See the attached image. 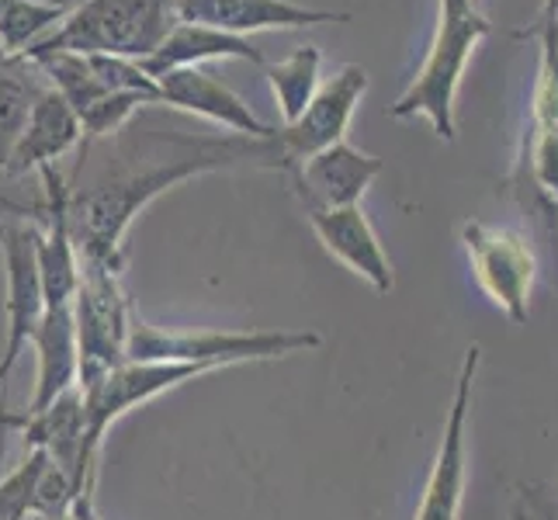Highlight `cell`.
<instances>
[{"mask_svg":"<svg viewBox=\"0 0 558 520\" xmlns=\"http://www.w3.org/2000/svg\"><path fill=\"white\" fill-rule=\"evenodd\" d=\"M323 343L319 334L310 330H257V334H174L149 326L132 313L129 323V361H174L198 364L205 372L229 368L243 361H275L288 354L316 351Z\"/></svg>","mask_w":558,"mask_h":520,"instance_id":"277c9868","label":"cell"},{"mask_svg":"<svg viewBox=\"0 0 558 520\" xmlns=\"http://www.w3.org/2000/svg\"><path fill=\"white\" fill-rule=\"evenodd\" d=\"M461 243L486 299L513 326H524L531 319V292L537 278V257L527 237L510 226L472 219L461 226Z\"/></svg>","mask_w":558,"mask_h":520,"instance_id":"8992f818","label":"cell"},{"mask_svg":"<svg viewBox=\"0 0 558 520\" xmlns=\"http://www.w3.org/2000/svg\"><path fill=\"white\" fill-rule=\"evenodd\" d=\"M216 60H243V63L264 66V52L257 46H250V38L178 22L163 43L153 49L146 60H140V66L157 81V76H163L170 70L202 66V63H216Z\"/></svg>","mask_w":558,"mask_h":520,"instance_id":"e0dca14e","label":"cell"},{"mask_svg":"<svg viewBox=\"0 0 558 520\" xmlns=\"http://www.w3.org/2000/svg\"><path fill=\"white\" fill-rule=\"evenodd\" d=\"M81 140H84L81 119H76L73 108L60 98V90H52L46 84V90L38 94L32 105L28 125L22 132V140H17L4 173L22 178L28 170H43L60 157H66Z\"/></svg>","mask_w":558,"mask_h":520,"instance_id":"2e32d148","label":"cell"},{"mask_svg":"<svg viewBox=\"0 0 558 520\" xmlns=\"http://www.w3.org/2000/svg\"><path fill=\"white\" fill-rule=\"evenodd\" d=\"M0 60H8V52H4V46H0Z\"/></svg>","mask_w":558,"mask_h":520,"instance_id":"484cf974","label":"cell"},{"mask_svg":"<svg viewBox=\"0 0 558 520\" xmlns=\"http://www.w3.org/2000/svg\"><path fill=\"white\" fill-rule=\"evenodd\" d=\"M63 22V14L38 8L32 0H0V46L8 56H22Z\"/></svg>","mask_w":558,"mask_h":520,"instance_id":"ffe728a7","label":"cell"},{"mask_svg":"<svg viewBox=\"0 0 558 520\" xmlns=\"http://www.w3.org/2000/svg\"><path fill=\"white\" fill-rule=\"evenodd\" d=\"M157 90H160V105L198 114V119H208L229 129L233 136H250V140L278 136L275 125L257 119V111L250 108L240 94H233L202 66H184V70H170L157 76Z\"/></svg>","mask_w":558,"mask_h":520,"instance_id":"7c38bea8","label":"cell"},{"mask_svg":"<svg viewBox=\"0 0 558 520\" xmlns=\"http://www.w3.org/2000/svg\"><path fill=\"white\" fill-rule=\"evenodd\" d=\"M32 4H38V8H49V11H56V14H73L76 8H84L87 0H32Z\"/></svg>","mask_w":558,"mask_h":520,"instance_id":"cb8c5ba5","label":"cell"},{"mask_svg":"<svg viewBox=\"0 0 558 520\" xmlns=\"http://www.w3.org/2000/svg\"><path fill=\"white\" fill-rule=\"evenodd\" d=\"M28 347L38 358L35 372V396L28 402V413L46 410L49 402L60 399L66 389L76 385L81 358H76V319L73 305H46L35 334L28 337Z\"/></svg>","mask_w":558,"mask_h":520,"instance_id":"9a60e30c","label":"cell"},{"mask_svg":"<svg viewBox=\"0 0 558 520\" xmlns=\"http://www.w3.org/2000/svg\"><path fill=\"white\" fill-rule=\"evenodd\" d=\"M527 38H537V35H558V0H545L542 4V14H537V22L524 32Z\"/></svg>","mask_w":558,"mask_h":520,"instance_id":"603a6c76","label":"cell"},{"mask_svg":"<svg viewBox=\"0 0 558 520\" xmlns=\"http://www.w3.org/2000/svg\"><path fill=\"white\" fill-rule=\"evenodd\" d=\"M178 22L205 25L229 35H254V32H288V28H310L323 22H348L343 11H319L302 8L292 0H174Z\"/></svg>","mask_w":558,"mask_h":520,"instance_id":"8fae6325","label":"cell"},{"mask_svg":"<svg viewBox=\"0 0 558 520\" xmlns=\"http://www.w3.org/2000/svg\"><path fill=\"white\" fill-rule=\"evenodd\" d=\"M368 90V70L348 63L340 66L333 76L319 81V90L313 94V101L305 105V111L299 114L295 122H288L278 129V170L284 173L288 167L302 164L305 157L340 143L348 136V125L354 119V111Z\"/></svg>","mask_w":558,"mask_h":520,"instance_id":"9c48e42d","label":"cell"},{"mask_svg":"<svg viewBox=\"0 0 558 520\" xmlns=\"http://www.w3.org/2000/svg\"><path fill=\"white\" fill-rule=\"evenodd\" d=\"M305 216H310V226L319 237L326 254L337 257L343 267H351L357 278H364L375 288V292H381V295L392 292L396 288L392 261H389V254H385V246L378 243L375 229H372L361 205L305 208Z\"/></svg>","mask_w":558,"mask_h":520,"instance_id":"5bb4252c","label":"cell"},{"mask_svg":"<svg viewBox=\"0 0 558 520\" xmlns=\"http://www.w3.org/2000/svg\"><path fill=\"white\" fill-rule=\"evenodd\" d=\"M14 361H17V354H11V351H4V358H0V402H4V385H8Z\"/></svg>","mask_w":558,"mask_h":520,"instance_id":"d4e9b609","label":"cell"},{"mask_svg":"<svg viewBox=\"0 0 558 520\" xmlns=\"http://www.w3.org/2000/svg\"><path fill=\"white\" fill-rule=\"evenodd\" d=\"M517 520H558V493H551L542 483H531L517 489V504H513Z\"/></svg>","mask_w":558,"mask_h":520,"instance_id":"44dd1931","label":"cell"},{"mask_svg":"<svg viewBox=\"0 0 558 520\" xmlns=\"http://www.w3.org/2000/svg\"><path fill=\"white\" fill-rule=\"evenodd\" d=\"M240 164L278 167V140L233 136H167L149 143L136 160H119L87 188H70V237L84 264L122 267V240L140 211L181 181Z\"/></svg>","mask_w":558,"mask_h":520,"instance_id":"6da1fadb","label":"cell"},{"mask_svg":"<svg viewBox=\"0 0 558 520\" xmlns=\"http://www.w3.org/2000/svg\"><path fill=\"white\" fill-rule=\"evenodd\" d=\"M174 25V0H87L28 52H108L146 60Z\"/></svg>","mask_w":558,"mask_h":520,"instance_id":"3957f363","label":"cell"},{"mask_svg":"<svg viewBox=\"0 0 558 520\" xmlns=\"http://www.w3.org/2000/svg\"><path fill=\"white\" fill-rule=\"evenodd\" d=\"M319 70H323V52L316 46H299L292 56H284L278 63H264L267 84L275 90V101L284 125L295 122L319 90Z\"/></svg>","mask_w":558,"mask_h":520,"instance_id":"d6986e66","label":"cell"},{"mask_svg":"<svg viewBox=\"0 0 558 520\" xmlns=\"http://www.w3.org/2000/svg\"><path fill=\"white\" fill-rule=\"evenodd\" d=\"M208 375L198 364H174V361H125L105 378H98L84 396V469L94 479V458L114 420H122L129 410L163 396L167 389H178L181 382Z\"/></svg>","mask_w":558,"mask_h":520,"instance_id":"52a82bcc","label":"cell"},{"mask_svg":"<svg viewBox=\"0 0 558 520\" xmlns=\"http://www.w3.org/2000/svg\"><path fill=\"white\" fill-rule=\"evenodd\" d=\"M284 173L302 208H351L368 195V188L381 173V160L340 140L305 157L302 164L288 167Z\"/></svg>","mask_w":558,"mask_h":520,"instance_id":"30bf717a","label":"cell"},{"mask_svg":"<svg viewBox=\"0 0 558 520\" xmlns=\"http://www.w3.org/2000/svg\"><path fill=\"white\" fill-rule=\"evenodd\" d=\"M46 76L28 56H8L0 60V170L8 167L11 153L28 125V114L38 94L46 90Z\"/></svg>","mask_w":558,"mask_h":520,"instance_id":"ac0fdd59","label":"cell"},{"mask_svg":"<svg viewBox=\"0 0 558 520\" xmlns=\"http://www.w3.org/2000/svg\"><path fill=\"white\" fill-rule=\"evenodd\" d=\"M17 427H22V416L11 413L4 402H0V479L8 475L4 472V465H8V448H11V437H14Z\"/></svg>","mask_w":558,"mask_h":520,"instance_id":"7402d4cb","label":"cell"},{"mask_svg":"<svg viewBox=\"0 0 558 520\" xmlns=\"http://www.w3.org/2000/svg\"><path fill=\"white\" fill-rule=\"evenodd\" d=\"M76 319V389H87L119 364L129 361V323L132 305L122 292V267L114 264H84L81 261V288L73 302Z\"/></svg>","mask_w":558,"mask_h":520,"instance_id":"5b68a950","label":"cell"},{"mask_svg":"<svg viewBox=\"0 0 558 520\" xmlns=\"http://www.w3.org/2000/svg\"><path fill=\"white\" fill-rule=\"evenodd\" d=\"M478 364H483V347L469 343L454 378V396H451L445 431H440L434 469L416 507V520H458L461 513L465 472H469V420H472V392H475Z\"/></svg>","mask_w":558,"mask_h":520,"instance_id":"ba28073f","label":"cell"},{"mask_svg":"<svg viewBox=\"0 0 558 520\" xmlns=\"http://www.w3.org/2000/svg\"><path fill=\"white\" fill-rule=\"evenodd\" d=\"M489 32V17L478 11L475 0H440L427 60L416 70L410 87L399 94V101L389 108L392 119H427L437 140L454 143V101L461 76H465L475 46Z\"/></svg>","mask_w":558,"mask_h":520,"instance_id":"7a4b0ae2","label":"cell"},{"mask_svg":"<svg viewBox=\"0 0 558 520\" xmlns=\"http://www.w3.org/2000/svg\"><path fill=\"white\" fill-rule=\"evenodd\" d=\"M0 250L8 267V347L4 351L22 354L38 319L46 313L43 271H38V240L35 222H4L0 219Z\"/></svg>","mask_w":558,"mask_h":520,"instance_id":"4fadbf2b","label":"cell"}]
</instances>
